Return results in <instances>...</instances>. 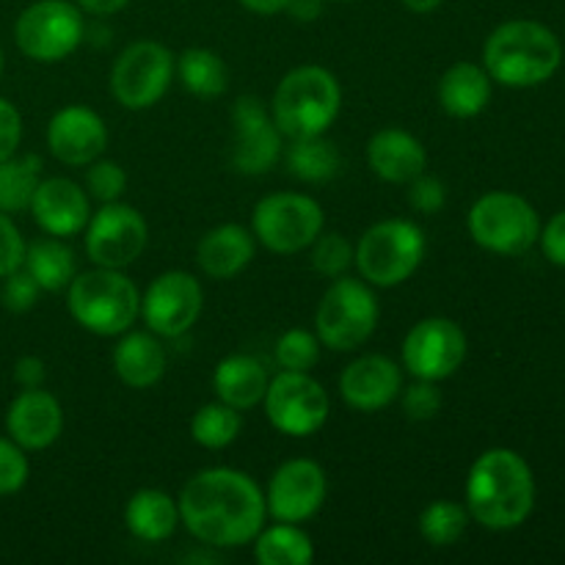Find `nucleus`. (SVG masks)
Listing matches in <instances>:
<instances>
[{"label": "nucleus", "instance_id": "obj_1", "mask_svg": "<svg viewBox=\"0 0 565 565\" xmlns=\"http://www.w3.org/2000/svg\"><path fill=\"white\" fill-rule=\"evenodd\" d=\"M180 524L204 546L237 550L257 539L268 508L265 491L252 475L230 467L202 469L182 486L177 497Z\"/></svg>", "mask_w": 565, "mask_h": 565}, {"label": "nucleus", "instance_id": "obj_2", "mask_svg": "<svg viewBox=\"0 0 565 565\" xmlns=\"http://www.w3.org/2000/svg\"><path fill=\"white\" fill-rule=\"evenodd\" d=\"M535 505V478L527 461L508 447L478 456L467 478V511L480 527L505 533L527 522Z\"/></svg>", "mask_w": 565, "mask_h": 565}, {"label": "nucleus", "instance_id": "obj_3", "mask_svg": "<svg viewBox=\"0 0 565 565\" xmlns=\"http://www.w3.org/2000/svg\"><path fill=\"white\" fill-rule=\"evenodd\" d=\"M561 39L535 20L502 22L483 47L486 72L508 88L541 86L561 70Z\"/></svg>", "mask_w": 565, "mask_h": 565}, {"label": "nucleus", "instance_id": "obj_4", "mask_svg": "<svg viewBox=\"0 0 565 565\" xmlns=\"http://www.w3.org/2000/svg\"><path fill=\"white\" fill-rule=\"evenodd\" d=\"M270 116L287 141L323 136L342 108V88L334 72L318 64H303L287 72L270 97Z\"/></svg>", "mask_w": 565, "mask_h": 565}, {"label": "nucleus", "instance_id": "obj_5", "mask_svg": "<svg viewBox=\"0 0 565 565\" xmlns=\"http://www.w3.org/2000/svg\"><path fill=\"white\" fill-rule=\"evenodd\" d=\"M66 307L81 329L97 337H119L141 318V292L121 270L94 265L70 281Z\"/></svg>", "mask_w": 565, "mask_h": 565}, {"label": "nucleus", "instance_id": "obj_6", "mask_svg": "<svg viewBox=\"0 0 565 565\" xmlns=\"http://www.w3.org/2000/svg\"><path fill=\"white\" fill-rule=\"evenodd\" d=\"M353 265L373 287H401L423 265L428 241L423 226L408 218H386L359 237Z\"/></svg>", "mask_w": 565, "mask_h": 565}, {"label": "nucleus", "instance_id": "obj_7", "mask_svg": "<svg viewBox=\"0 0 565 565\" xmlns=\"http://www.w3.org/2000/svg\"><path fill=\"white\" fill-rule=\"evenodd\" d=\"M381 307L373 285L359 276L331 279L315 312V334L329 351L348 353L362 348L379 329Z\"/></svg>", "mask_w": 565, "mask_h": 565}, {"label": "nucleus", "instance_id": "obj_8", "mask_svg": "<svg viewBox=\"0 0 565 565\" xmlns=\"http://www.w3.org/2000/svg\"><path fill=\"white\" fill-rule=\"evenodd\" d=\"M469 235L486 252L516 257L530 252L541 237V221L527 199L508 191H491L469 210Z\"/></svg>", "mask_w": 565, "mask_h": 565}, {"label": "nucleus", "instance_id": "obj_9", "mask_svg": "<svg viewBox=\"0 0 565 565\" xmlns=\"http://www.w3.org/2000/svg\"><path fill=\"white\" fill-rule=\"evenodd\" d=\"M326 215L318 199L307 193H270L254 204L252 232L259 246L274 254H301L323 232Z\"/></svg>", "mask_w": 565, "mask_h": 565}, {"label": "nucleus", "instance_id": "obj_10", "mask_svg": "<svg viewBox=\"0 0 565 565\" xmlns=\"http://www.w3.org/2000/svg\"><path fill=\"white\" fill-rule=\"evenodd\" d=\"M83 11L70 0H36L14 25L17 47L39 64H55L75 53L83 42Z\"/></svg>", "mask_w": 565, "mask_h": 565}, {"label": "nucleus", "instance_id": "obj_11", "mask_svg": "<svg viewBox=\"0 0 565 565\" xmlns=\"http://www.w3.org/2000/svg\"><path fill=\"white\" fill-rule=\"evenodd\" d=\"M174 55L166 44L141 39L125 47L110 70V92L127 110H147L166 97L174 81Z\"/></svg>", "mask_w": 565, "mask_h": 565}, {"label": "nucleus", "instance_id": "obj_12", "mask_svg": "<svg viewBox=\"0 0 565 565\" xmlns=\"http://www.w3.org/2000/svg\"><path fill=\"white\" fill-rule=\"evenodd\" d=\"M263 406L270 425L292 439H307L318 434L331 412L329 392L323 390V384L309 373H296V370H281L268 381Z\"/></svg>", "mask_w": 565, "mask_h": 565}, {"label": "nucleus", "instance_id": "obj_13", "mask_svg": "<svg viewBox=\"0 0 565 565\" xmlns=\"http://www.w3.org/2000/svg\"><path fill=\"white\" fill-rule=\"evenodd\" d=\"M204 290L188 270H166L141 292V320L160 340H180L196 326Z\"/></svg>", "mask_w": 565, "mask_h": 565}, {"label": "nucleus", "instance_id": "obj_14", "mask_svg": "<svg viewBox=\"0 0 565 565\" xmlns=\"http://www.w3.org/2000/svg\"><path fill=\"white\" fill-rule=\"evenodd\" d=\"M86 257L99 268L125 270L149 243L147 218L132 204L108 202L86 224Z\"/></svg>", "mask_w": 565, "mask_h": 565}, {"label": "nucleus", "instance_id": "obj_15", "mask_svg": "<svg viewBox=\"0 0 565 565\" xmlns=\"http://www.w3.org/2000/svg\"><path fill=\"white\" fill-rule=\"evenodd\" d=\"M401 356L412 379L439 384L461 370L467 359V334L450 318H425L408 329Z\"/></svg>", "mask_w": 565, "mask_h": 565}, {"label": "nucleus", "instance_id": "obj_16", "mask_svg": "<svg viewBox=\"0 0 565 565\" xmlns=\"http://www.w3.org/2000/svg\"><path fill=\"white\" fill-rule=\"evenodd\" d=\"M232 116V169L237 174H268L281 158V130L276 127L268 105L246 94L230 110Z\"/></svg>", "mask_w": 565, "mask_h": 565}, {"label": "nucleus", "instance_id": "obj_17", "mask_svg": "<svg viewBox=\"0 0 565 565\" xmlns=\"http://www.w3.org/2000/svg\"><path fill=\"white\" fill-rule=\"evenodd\" d=\"M329 480L323 467L312 458H292L270 475L265 508L274 522L303 524L323 508Z\"/></svg>", "mask_w": 565, "mask_h": 565}, {"label": "nucleus", "instance_id": "obj_18", "mask_svg": "<svg viewBox=\"0 0 565 565\" xmlns=\"http://www.w3.org/2000/svg\"><path fill=\"white\" fill-rule=\"evenodd\" d=\"M47 147L58 163L83 169L105 154L108 127L97 110L86 108V105H66V108L55 110L50 119Z\"/></svg>", "mask_w": 565, "mask_h": 565}, {"label": "nucleus", "instance_id": "obj_19", "mask_svg": "<svg viewBox=\"0 0 565 565\" xmlns=\"http://www.w3.org/2000/svg\"><path fill=\"white\" fill-rule=\"evenodd\" d=\"M403 370L384 353H367L340 373V397L362 414L384 412L401 397Z\"/></svg>", "mask_w": 565, "mask_h": 565}, {"label": "nucleus", "instance_id": "obj_20", "mask_svg": "<svg viewBox=\"0 0 565 565\" xmlns=\"http://www.w3.org/2000/svg\"><path fill=\"white\" fill-rule=\"evenodd\" d=\"M28 213L39 230L53 237H75L92 218V196L70 177H50L39 182Z\"/></svg>", "mask_w": 565, "mask_h": 565}, {"label": "nucleus", "instance_id": "obj_21", "mask_svg": "<svg viewBox=\"0 0 565 565\" xmlns=\"http://www.w3.org/2000/svg\"><path fill=\"white\" fill-rule=\"evenodd\" d=\"M6 430L22 450H47L64 430V408L47 390H22L6 412Z\"/></svg>", "mask_w": 565, "mask_h": 565}, {"label": "nucleus", "instance_id": "obj_22", "mask_svg": "<svg viewBox=\"0 0 565 565\" xmlns=\"http://www.w3.org/2000/svg\"><path fill=\"white\" fill-rule=\"evenodd\" d=\"M367 166L379 180L408 185L428 169V152L414 132L403 127H384L367 141Z\"/></svg>", "mask_w": 565, "mask_h": 565}, {"label": "nucleus", "instance_id": "obj_23", "mask_svg": "<svg viewBox=\"0 0 565 565\" xmlns=\"http://www.w3.org/2000/svg\"><path fill=\"white\" fill-rule=\"evenodd\" d=\"M257 254V237L241 224H221L204 232L196 246V263L204 276L215 281L235 279L252 265Z\"/></svg>", "mask_w": 565, "mask_h": 565}, {"label": "nucleus", "instance_id": "obj_24", "mask_svg": "<svg viewBox=\"0 0 565 565\" xmlns=\"http://www.w3.org/2000/svg\"><path fill=\"white\" fill-rule=\"evenodd\" d=\"M169 367V353L152 331H125L114 345V370L130 390H149L160 384Z\"/></svg>", "mask_w": 565, "mask_h": 565}, {"label": "nucleus", "instance_id": "obj_25", "mask_svg": "<svg viewBox=\"0 0 565 565\" xmlns=\"http://www.w3.org/2000/svg\"><path fill=\"white\" fill-rule=\"evenodd\" d=\"M436 94H439V105L447 116L472 119V116L483 114L486 105L491 103V75L486 72V66L458 61V64L447 66Z\"/></svg>", "mask_w": 565, "mask_h": 565}, {"label": "nucleus", "instance_id": "obj_26", "mask_svg": "<svg viewBox=\"0 0 565 565\" xmlns=\"http://www.w3.org/2000/svg\"><path fill=\"white\" fill-rule=\"evenodd\" d=\"M268 381V370L263 367L259 359L248 356V353H232V356L221 359L215 367L213 392L226 406L248 412L263 403Z\"/></svg>", "mask_w": 565, "mask_h": 565}, {"label": "nucleus", "instance_id": "obj_27", "mask_svg": "<svg viewBox=\"0 0 565 565\" xmlns=\"http://www.w3.org/2000/svg\"><path fill=\"white\" fill-rule=\"evenodd\" d=\"M125 527L143 544H163L180 527V508L160 489H141L127 500Z\"/></svg>", "mask_w": 565, "mask_h": 565}, {"label": "nucleus", "instance_id": "obj_28", "mask_svg": "<svg viewBox=\"0 0 565 565\" xmlns=\"http://www.w3.org/2000/svg\"><path fill=\"white\" fill-rule=\"evenodd\" d=\"M22 268L36 279V285L44 292H58L70 287V281L77 276V257L64 237H42L25 246V259Z\"/></svg>", "mask_w": 565, "mask_h": 565}, {"label": "nucleus", "instance_id": "obj_29", "mask_svg": "<svg viewBox=\"0 0 565 565\" xmlns=\"http://www.w3.org/2000/svg\"><path fill=\"white\" fill-rule=\"evenodd\" d=\"M252 544L259 565H312L315 561V544L301 524H265Z\"/></svg>", "mask_w": 565, "mask_h": 565}, {"label": "nucleus", "instance_id": "obj_30", "mask_svg": "<svg viewBox=\"0 0 565 565\" xmlns=\"http://www.w3.org/2000/svg\"><path fill=\"white\" fill-rule=\"evenodd\" d=\"M174 75L180 77L182 88L199 99H213L230 88V70L215 50L188 47L174 61Z\"/></svg>", "mask_w": 565, "mask_h": 565}, {"label": "nucleus", "instance_id": "obj_31", "mask_svg": "<svg viewBox=\"0 0 565 565\" xmlns=\"http://www.w3.org/2000/svg\"><path fill=\"white\" fill-rule=\"evenodd\" d=\"M287 169L296 180L309 182V185H320L329 182L340 174V149L334 141L323 136H307V138H292L287 147Z\"/></svg>", "mask_w": 565, "mask_h": 565}, {"label": "nucleus", "instance_id": "obj_32", "mask_svg": "<svg viewBox=\"0 0 565 565\" xmlns=\"http://www.w3.org/2000/svg\"><path fill=\"white\" fill-rule=\"evenodd\" d=\"M39 182H42L39 154H11L0 160V213L11 215L31 207Z\"/></svg>", "mask_w": 565, "mask_h": 565}, {"label": "nucleus", "instance_id": "obj_33", "mask_svg": "<svg viewBox=\"0 0 565 565\" xmlns=\"http://www.w3.org/2000/svg\"><path fill=\"white\" fill-rule=\"evenodd\" d=\"M243 417L237 408L226 406V403L213 401L204 403L191 419V436L199 447L204 450H224L232 441L241 436Z\"/></svg>", "mask_w": 565, "mask_h": 565}, {"label": "nucleus", "instance_id": "obj_34", "mask_svg": "<svg viewBox=\"0 0 565 565\" xmlns=\"http://www.w3.org/2000/svg\"><path fill=\"white\" fill-rule=\"evenodd\" d=\"M469 522L472 516H469L467 505H458L452 500H436L419 513V535L436 550H445L467 533Z\"/></svg>", "mask_w": 565, "mask_h": 565}, {"label": "nucleus", "instance_id": "obj_35", "mask_svg": "<svg viewBox=\"0 0 565 565\" xmlns=\"http://www.w3.org/2000/svg\"><path fill=\"white\" fill-rule=\"evenodd\" d=\"M323 342L315 331L290 329L276 340V362L281 370H296V373H312L320 362Z\"/></svg>", "mask_w": 565, "mask_h": 565}, {"label": "nucleus", "instance_id": "obj_36", "mask_svg": "<svg viewBox=\"0 0 565 565\" xmlns=\"http://www.w3.org/2000/svg\"><path fill=\"white\" fill-rule=\"evenodd\" d=\"M312 268L326 279H340L353 268V243L340 232H320L312 246Z\"/></svg>", "mask_w": 565, "mask_h": 565}, {"label": "nucleus", "instance_id": "obj_37", "mask_svg": "<svg viewBox=\"0 0 565 565\" xmlns=\"http://www.w3.org/2000/svg\"><path fill=\"white\" fill-rule=\"evenodd\" d=\"M127 188V174L116 160L97 158L86 166V193L99 204L119 202Z\"/></svg>", "mask_w": 565, "mask_h": 565}, {"label": "nucleus", "instance_id": "obj_38", "mask_svg": "<svg viewBox=\"0 0 565 565\" xmlns=\"http://www.w3.org/2000/svg\"><path fill=\"white\" fill-rule=\"evenodd\" d=\"M401 406L403 414L414 423H428L441 412V392L436 381L414 379V384L401 390Z\"/></svg>", "mask_w": 565, "mask_h": 565}, {"label": "nucleus", "instance_id": "obj_39", "mask_svg": "<svg viewBox=\"0 0 565 565\" xmlns=\"http://www.w3.org/2000/svg\"><path fill=\"white\" fill-rule=\"evenodd\" d=\"M28 458L25 450L14 439L0 436V497L17 494L28 483Z\"/></svg>", "mask_w": 565, "mask_h": 565}, {"label": "nucleus", "instance_id": "obj_40", "mask_svg": "<svg viewBox=\"0 0 565 565\" xmlns=\"http://www.w3.org/2000/svg\"><path fill=\"white\" fill-rule=\"evenodd\" d=\"M0 281H3L0 301H3V307L14 315H22V312H28V309H33L39 292H42V287L36 285V279H33V276L28 274L22 265L17 270H11V274Z\"/></svg>", "mask_w": 565, "mask_h": 565}, {"label": "nucleus", "instance_id": "obj_41", "mask_svg": "<svg viewBox=\"0 0 565 565\" xmlns=\"http://www.w3.org/2000/svg\"><path fill=\"white\" fill-rule=\"evenodd\" d=\"M406 199L412 204V210H417L419 215H436L445 210L447 188L439 177H430L423 171V174L408 182Z\"/></svg>", "mask_w": 565, "mask_h": 565}, {"label": "nucleus", "instance_id": "obj_42", "mask_svg": "<svg viewBox=\"0 0 565 565\" xmlns=\"http://www.w3.org/2000/svg\"><path fill=\"white\" fill-rule=\"evenodd\" d=\"M25 259V241L6 213H0V279L17 270Z\"/></svg>", "mask_w": 565, "mask_h": 565}, {"label": "nucleus", "instance_id": "obj_43", "mask_svg": "<svg viewBox=\"0 0 565 565\" xmlns=\"http://www.w3.org/2000/svg\"><path fill=\"white\" fill-rule=\"evenodd\" d=\"M22 141V116L6 97H0V160L17 154Z\"/></svg>", "mask_w": 565, "mask_h": 565}, {"label": "nucleus", "instance_id": "obj_44", "mask_svg": "<svg viewBox=\"0 0 565 565\" xmlns=\"http://www.w3.org/2000/svg\"><path fill=\"white\" fill-rule=\"evenodd\" d=\"M539 241H541V248H544L546 259L565 268V210L546 224V230L541 232Z\"/></svg>", "mask_w": 565, "mask_h": 565}, {"label": "nucleus", "instance_id": "obj_45", "mask_svg": "<svg viewBox=\"0 0 565 565\" xmlns=\"http://www.w3.org/2000/svg\"><path fill=\"white\" fill-rule=\"evenodd\" d=\"M44 379H47V367L39 356H22L17 359L14 364V381L22 386V390H36V386H44Z\"/></svg>", "mask_w": 565, "mask_h": 565}, {"label": "nucleus", "instance_id": "obj_46", "mask_svg": "<svg viewBox=\"0 0 565 565\" xmlns=\"http://www.w3.org/2000/svg\"><path fill=\"white\" fill-rule=\"evenodd\" d=\"M75 3L81 6V11H86V14L110 17V14H116V11L125 9L130 0H75Z\"/></svg>", "mask_w": 565, "mask_h": 565}, {"label": "nucleus", "instance_id": "obj_47", "mask_svg": "<svg viewBox=\"0 0 565 565\" xmlns=\"http://www.w3.org/2000/svg\"><path fill=\"white\" fill-rule=\"evenodd\" d=\"M320 9H323V0H290L287 14L298 22H312L318 20Z\"/></svg>", "mask_w": 565, "mask_h": 565}, {"label": "nucleus", "instance_id": "obj_48", "mask_svg": "<svg viewBox=\"0 0 565 565\" xmlns=\"http://www.w3.org/2000/svg\"><path fill=\"white\" fill-rule=\"evenodd\" d=\"M237 3H241L243 9L254 11V14L274 17V14H281V11H287L290 0H237Z\"/></svg>", "mask_w": 565, "mask_h": 565}, {"label": "nucleus", "instance_id": "obj_49", "mask_svg": "<svg viewBox=\"0 0 565 565\" xmlns=\"http://www.w3.org/2000/svg\"><path fill=\"white\" fill-rule=\"evenodd\" d=\"M403 6H406L408 11H414V14H430V11H436L441 6V0H401Z\"/></svg>", "mask_w": 565, "mask_h": 565}, {"label": "nucleus", "instance_id": "obj_50", "mask_svg": "<svg viewBox=\"0 0 565 565\" xmlns=\"http://www.w3.org/2000/svg\"><path fill=\"white\" fill-rule=\"evenodd\" d=\"M0 75H3V50H0Z\"/></svg>", "mask_w": 565, "mask_h": 565}, {"label": "nucleus", "instance_id": "obj_51", "mask_svg": "<svg viewBox=\"0 0 565 565\" xmlns=\"http://www.w3.org/2000/svg\"><path fill=\"white\" fill-rule=\"evenodd\" d=\"M323 3H326V0H323ZM334 3H353V0H334Z\"/></svg>", "mask_w": 565, "mask_h": 565}]
</instances>
